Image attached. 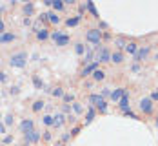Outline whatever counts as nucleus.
Listing matches in <instances>:
<instances>
[{"instance_id":"nucleus-1","label":"nucleus","mask_w":158,"mask_h":146,"mask_svg":"<svg viewBox=\"0 0 158 146\" xmlns=\"http://www.w3.org/2000/svg\"><path fill=\"white\" fill-rule=\"evenodd\" d=\"M89 102L93 104V108H98L102 113L107 112V102H106V99L102 97V95H96V93L89 95Z\"/></svg>"},{"instance_id":"nucleus-2","label":"nucleus","mask_w":158,"mask_h":146,"mask_svg":"<svg viewBox=\"0 0 158 146\" xmlns=\"http://www.w3.org/2000/svg\"><path fill=\"white\" fill-rule=\"evenodd\" d=\"M26 60H27V55L26 53H16V55L11 57L9 64L13 66V68H24L26 66Z\"/></svg>"},{"instance_id":"nucleus-3","label":"nucleus","mask_w":158,"mask_h":146,"mask_svg":"<svg viewBox=\"0 0 158 146\" xmlns=\"http://www.w3.org/2000/svg\"><path fill=\"white\" fill-rule=\"evenodd\" d=\"M85 38H87L91 44L98 46L100 40H102V31H100V29H89V31L85 33Z\"/></svg>"},{"instance_id":"nucleus-4","label":"nucleus","mask_w":158,"mask_h":146,"mask_svg":"<svg viewBox=\"0 0 158 146\" xmlns=\"http://www.w3.org/2000/svg\"><path fill=\"white\" fill-rule=\"evenodd\" d=\"M51 37H53V40H55L56 46H65V44L69 42V37H67V35H62L60 31H55Z\"/></svg>"},{"instance_id":"nucleus-5","label":"nucleus","mask_w":158,"mask_h":146,"mask_svg":"<svg viewBox=\"0 0 158 146\" xmlns=\"http://www.w3.org/2000/svg\"><path fill=\"white\" fill-rule=\"evenodd\" d=\"M140 110L143 113H151L153 112V100H151V97H143L140 100Z\"/></svg>"},{"instance_id":"nucleus-6","label":"nucleus","mask_w":158,"mask_h":146,"mask_svg":"<svg viewBox=\"0 0 158 146\" xmlns=\"http://www.w3.org/2000/svg\"><path fill=\"white\" fill-rule=\"evenodd\" d=\"M111 60V53L107 51L106 48L98 49V53H96V62H109Z\"/></svg>"},{"instance_id":"nucleus-7","label":"nucleus","mask_w":158,"mask_h":146,"mask_svg":"<svg viewBox=\"0 0 158 146\" xmlns=\"http://www.w3.org/2000/svg\"><path fill=\"white\" fill-rule=\"evenodd\" d=\"M149 51H151V48H149V46H145V48H138V51L135 53V60H136V62L143 60V59L149 55Z\"/></svg>"},{"instance_id":"nucleus-8","label":"nucleus","mask_w":158,"mask_h":146,"mask_svg":"<svg viewBox=\"0 0 158 146\" xmlns=\"http://www.w3.org/2000/svg\"><path fill=\"white\" fill-rule=\"evenodd\" d=\"M20 130L24 131L26 135H27V133H31V131H33V121H31V119H26V121H22V124H20Z\"/></svg>"},{"instance_id":"nucleus-9","label":"nucleus","mask_w":158,"mask_h":146,"mask_svg":"<svg viewBox=\"0 0 158 146\" xmlns=\"http://www.w3.org/2000/svg\"><path fill=\"white\" fill-rule=\"evenodd\" d=\"M126 93H127V91L124 90V88H118V90H114V91H111V99H113V100L116 102V100H120V99L124 97Z\"/></svg>"},{"instance_id":"nucleus-10","label":"nucleus","mask_w":158,"mask_h":146,"mask_svg":"<svg viewBox=\"0 0 158 146\" xmlns=\"http://www.w3.org/2000/svg\"><path fill=\"white\" fill-rule=\"evenodd\" d=\"M96 68H98V62H91V64H87L85 66V68H84V71H82V75H84V77H85V75H89V73H95L96 71Z\"/></svg>"},{"instance_id":"nucleus-11","label":"nucleus","mask_w":158,"mask_h":146,"mask_svg":"<svg viewBox=\"0 0 158 146\" xmlns=\"http://www.w3.org/2000/svg\"><path fill=\"white\" fill-rule=\"evenodd\" d=\"M38 139H40V133H38V131H35V130H33L31 133H27V135H26V143H27V144H29V143H36Z\"/></svg>"},{"instance_id":"nucleus-12","label":"nucleus","mask_w":158,"mask_h":146,"mask_svg":"<svg viewBox=\"0 0 158 146\" xmlns=\"http://www.w3.org/2000/svg\"><path fill=\"white\" fill-rule=\"evenodd\" d=\"M118 106H120L124 112H127V110H129V95H127V93L120 99V100H118Z\"/></svg>"},{"instance_id":"nucleus-13","label":"nucleus","mask_w":158,"mask_h":146,"mask_svg":"<svg viewBox=\"0 0 158 146\" xmlns=\"http://www.w3.org/2000/svg\"><path fill=\"white\" fill-rule=\"evenodd\" d=\"M111 60H113V62H114V64H120V62H122V60H124V55H122V53H120V51H114V53H113V55H111Z\"/></svg>"},{"instance_id":"nucleus-14","label":"nucleus","mask_w":158,"mask_h":146,"mask_svg":"<svg viewBox=\"0 0 158 146\" xmlns=\"http://www.w3.org/2000/svg\"><path fill=\"white\" fill-rule=\"evenodd\" d=\"M11 40H15V35L13 33H4V35H0V42L4 44V42H11Z\"/></svg>"},{"instance_id":"nucleus-15","label":"nucleus","mask_w":158,"mask_h":146,"mask_svg":"<svg viewBox=\"0 0 158 146\" xmlns=\"http://www.w3.org/2000/svg\"><path fill=\"white\" fill-rule=\"evenodd\" d=\"M85 9H89V11L93 13V16H96V18H100V16H98V11H96V7H95V4H93L91 0H89V2H85Z\"/></svg>"},{"instance_id":"nucleus-16","label":"nucleus","mask_w":158,"mask_h":146,"mask_svg":"<svg viewBox=\"0 0 158 146\" xmlns=\"http://www.w3.org/2000/svg\"><path fill=\"white\" fill-rule=\"evenodd\" d=\"M64 122H65V117H64L62 113H56V117H55V124L53 126H56V128H60Z\"/></svg>"},{"instance_id":"nucleus-17","label":"nucleus","mask_w":158,"mask_h":146,"mask_svg":"<svg viewBox=\"0 0 158 146\" xmlns=\"http://www.w3.org/2000/svg\"><path fill=\"white\" fill-rule=\"evenodd\" d=\"M126 51H127V53H131V55H135V53L138 51V46H136L135 42H127V46H126Z\"/></svg>"},{"instance_id":"nucleus-18","label":"nucleus","mask_w":158,"mask_h":146,"mask_svg":"<svg viewBox=\"0 0 158 146\" xmlns=\"http://www.w3.org/2000/svg\"><path fill=\"white\" fill-rule=\"evenodd\" d=\"M114 46H116V48H126L127 46L126 38H124V37H116V38H114Z\"/></svg>"},{"instance_id":"nucleus-19","label":"nucleus","mask_w":158,"mask_h":146,"mask_svg":"<svg viewBox=\"0 0 158 146\" xmlns=\"http://www.w3.org/2000/svg\"><path fill=\"white\" fill-rule=\"evenodd\" d=\"M80 18H82V16H73V18H67V20H65V24H67L69 28H73V26H77V24L80 22Z\"/></svg>"},{"instance_id":"nucleus-20","label":"nucleus","mask_w":158,"mask_h":146,"mask_svg":"<svg viewBox=\"0 0 158 146\" xmlns=\"http://www.w3.org/2000/svg\"><path fill=\"white\" fill-rule=\"evenodd\" d=\"M93 119H95V108L91 106V108L87 110V115H85V122H91Z\"/></svg>"},{"instance_id":"nucleus-21","label":"nucleus","mask_w":158,"mask_h":146,"mask_svg":"<svg viewBox=\"0 0 158 146\" xmlns=\"http://www.w3.org/2000/svg\"><path fill=\"white\" fill-rule=\"evenodd\" d=\"M53 7H55V11H62L64 9V0H53Z\"/></svg>"},{"instance_id":"nucleus-22","label":"nucleus","mask_w":158,"mask_h":146,"mask_svg":"<svg viewBox=\"0 0 158 146\" xmlns=\"http://www.w3.org/2000/svg\"><path fill=\"white\" fill-rule=\"evenodd\" d=\"M93 77H95V81H104L106 79V73L102 69H96L95 73H93Z\"/></svg>"},{"instance_id":"nucleus-23","label":"nucleus","mask_w":158,"mask_h":146,"mask_svg":"<svg viewBox=\"0 0 158 146\" xmlns=\"http://www.w3.org/2000/svg\"><path fill=\"white\" fill-rule=\"evenodd\" d=\"M48 37H49L48 29H40V31L36 33V38H38V40H46V38H48Z\"/></svg>"},{"instance_id":"nucleus-24","label":"nucleus","mask_w":158,"mask_h":146,"mask_svg":"<svg viewBox=\"0 0 158 146\" xmlns=\"http://www.w3.org/2000/svg\"><path fill=\"white\" fill-rule=\"evenodd\" d=\"M48 16H49V22H53V24L60 22V16H56V13H48Z\"/></svg>"},{"instance_id":"nucleus-25","label":"nucleus","mask_w":158,"mask_h":146,"mask_svg":"<svg viewBox=\"0 0 158 146\" xmlns=\"http://www.w3.org/2000/svg\"><path fill=\"white\" fill-rule=\"evenodd\" d=\"M44 106H46V104H44V102H42V100H36V102H35V104H33V110H35V112H40V110H42V108H44Z\"/></svg>"},{"instance_id":"nucleus-26","label":"nucleus","mask_w":158,"mask_h":146,"mask_svg":"<svg viewBox=\"0 0 158 146\" xmlns=\"http://www.w3.org/2000/svg\"><path fill=\"white\" fill-rule=\"evenodd\" d=\"M44 124H48V126H53V124H55V117H51V115H46V117H44Z\"/></svg>"},{"instance_id":"nucleus-27","label":"nucleus","mask_w":158,"mask_h":146,"mask_svg":"<svg viewBox=\"0 0 158 146\" xmlns=\"http://www.w3.org/2000/svg\"><path fill=\"white\" fill-rule=\"evenodd\" d=\"M73 110H75V113H82V112H84L82 104H78V102H75V104H73Z\"/></svg>"},{"instance_id":"nucleus-28","label":"nucleus","mask_w":158,"mask_h":146,"mask_svg":"<svg viewBox=\"0 0 158 146\" xmlns=\"http://www.w3.org/2000/svg\"><path fill=\"white\" fill-rule=\"evenodd\" d=\"M75 51H77L78 55H84V51H85V48H84V44H77V46H75Z\"/></svg>"},{"instance_id":"nucleus-29","label":"nucleus","mask_w":158,"mask_h":146,"mask_svg":"<svg viewBox=\"0 0 158 146\" xmlns=\"http://www.w3.org/2000/svg\"><path fill=\"white\" fill-rule=\"evenodd\" d=\"M4 124H6V126L13 124V115H6V117H4Z\"/></svg>"},{"instance_id":"nucleus-30","label":"nucleus","mask_w":158,"mask_h":146,"mask_svg":"<svg viewBox=\"0 0 158 146\" xmlns=\"http://www.w3.org/2000/svg\"><path fill=\"white\" fill-rule=\"evenodd\" d=\"M53 95H55V97H64L62 88H55V90H53Z\"/></svg>"},{"instance_id":"nucleus-31","label":"nucleus","mask_w":158,"mask_h":146,"mask_svg":"<svg viewBox=\"0 0 158 146\" xmlns=\"http://www.w3.org/2000/svg\"><path fill=\"white\" fill-rule=\"evenodd\" d=\"M24 11H26L27 15H31L33 13V4H26V6H24Z\"/></svg>"},{"instance_id":"nucleus-32","label":"nucleus","mask_w":158,"mask_h":146,"mask_svg":"<svg viewBox=\"0 0 158 146\" xmlns=\"http://www.w3.org/2000/svg\"><path fill=\"white\" fill-rule=\"evenodd\" d=\"M33 84H35V86H36V88H38V90H40V88H42V81H40V79H38V77H33Z\"/></svg>"},{"instance_id":"nucleus-33","label":"nucleus","mask_w":158,"mask_h":146,"mask_svg":"<svg viewBox=\"0 0 158 146\" xmlns=\"http://www.w3.org/2000/svg\"><path fill=\"white\" fill-rule=\"evenodd\" d=\"M102 97H104V99H106V97H111L109 88H104V90H102Z\"/></svg>"},{"instance_id":"nucleus-34","label":"nucleus","mask_w":158,"mask_h":146,"mask_svg":"<svg viewBox=\"0 0 158 146\" xmlns=\"http://www.w3.org/2000/svg\"><path fill=\"white\" fill-rule=\"evenodd\" d=\"M64 100H65V102H71V100H73V93H65V95H64Z\"/></svg>"},{"instance_id":"nucleus-35","label":"nucleus","mask_w":158,"mask_h":146,"mask_svg":"<svg viewBox=\"0 0 158 146\" xmlns=\"http://www.w3.org/2000/svg\"><path fill=\"white\" fill-rule=\"evenodd\" d=\"M124 113H126L127 117H131V119H136V113H133L131 110H127V112H124Z\"/></svg>"},{"instance_id":"nucleus-36","label":"nucleus","mask_w":158,"mask_h":146,"mask_svg":"<svg viewBox=\"0 0 158 146\" xmlns=\"http://www.w3.org/2000/svg\"><path fill=\"white\" fill-rule=\"evenodd\" d=\"M78 133H80V128H78V126H75V128L71 130V135H78Z\"/></svg>"},{"instance_id":"nucleus-37","label":"nucleus","mask_w":158,"mask_h":146,"mask_svg":"<svg viewBox=\"0 0 158 146\" xmlns=\"http://www.w3.org/2000/svg\"><path fill=\"white\" fill-rule=\"evenodd\" d=\"M151 100H158V90H156V91H153V93H151Z\"/></svg>"},{"instance_id":"nucleus-38","label":"nucleus","mask_w":158,"mask_h":146,"mask_svg":"<svg viewBox=\"0 0 158 146\" xmlns=\"http://www.w3.org/2000/svg\"><path fill=\"white\" fill-rule=\"evenodd\" d=\"M0 81H2V82L7 81V77H6V73H4V71H0Z\"/></svg>"},{"instance_id":"nucleus-39","label":"nucleus","mask_w":158,"mask_h":146,"mask_svg":"<svg viewBox=\"0 0 158 146\" xmlns=\"http://www.w3.org/2000/svg\"><path fill=\"white\" fill-rule=\"evenodd\" d=\"M64 112H65V113H69V112H71V106H69V104H65V106H64Z\"/></svg>"},{"instance_id":"nucleus-40","label":"nucleus","mask_w":158,"mask_h":146,"mask_svg":"<svg viewBox=\"0 0 158 146\" xmlns=\"http://www.w3.org/2000/svg\"><path fill=\"white\" fill-rule=\"evenodd\" d=\"M131 69H133V71L136 73V71H140V66H138V64H135V66H133V68H131Z\"/></svg>"},{"instance_id":"nucleus-41","label":"nucleus","mask_w":158,"mask_h":146,"mask_svg":"<svg viewBox=\"0 0 158 146\" xmlns=\"http://www.w3.org/2000/svg\"><path fill=\"white\" fill-rule=\"evenodd\" d=\"M0 35H4V22H2V18H0Z\"/></svg>"},{"instance_id":"nucleus-42","label":"nucleus","mask_w":158,"mask_h":146,"mask_svg":"<svg viewBox=\"0 0 158 146\" xmlns=\"http://www.w3.org/2000/svg\"><path fill=\"white\" fill-rule=\"evenodd\" d=\"M0 133H6V124L0 122Z\"/></svg>"},{"instance_id":"nucleus-43","label":"nucleus","mask_w":158,"mask_h":146,"mask_svg":"<svg viewBox=\"0 0 158 146\" xmlns=\"http://www.w3.org/2000/svg\"><path fill=\"white\" fill-rule=\"evenodd\" d=\"M44 139H46V141H49V139H51V133H49V131H46V133H44Z\"/></svg>"},{"instance_id":"nucleus-44","label":"nucleus","mask_w":158,"mask_h":146,"mask_svg":"<svg viewBox=\"0 0 158 146\" xmlns=\"http://www.w3.org/2000/svg\"><path fill=\"white\" fill-rule=\"evenodd\" d=\"M156 126H158V117H156Z\"/></svg>"},{"instance_id":"nucleus-45","label":"nucleus","mask_w":158,"mask_h":146,"mask_svg":"<svg viewBox=\"0 0 158 146\" xmlns=\"http://www.w3.org/2000/svg\"><path fill=\"white\" fill-rule=\"evenodd\" d=\"M0 119H2V115H0Z\"/></svg>"}]
</instances>
